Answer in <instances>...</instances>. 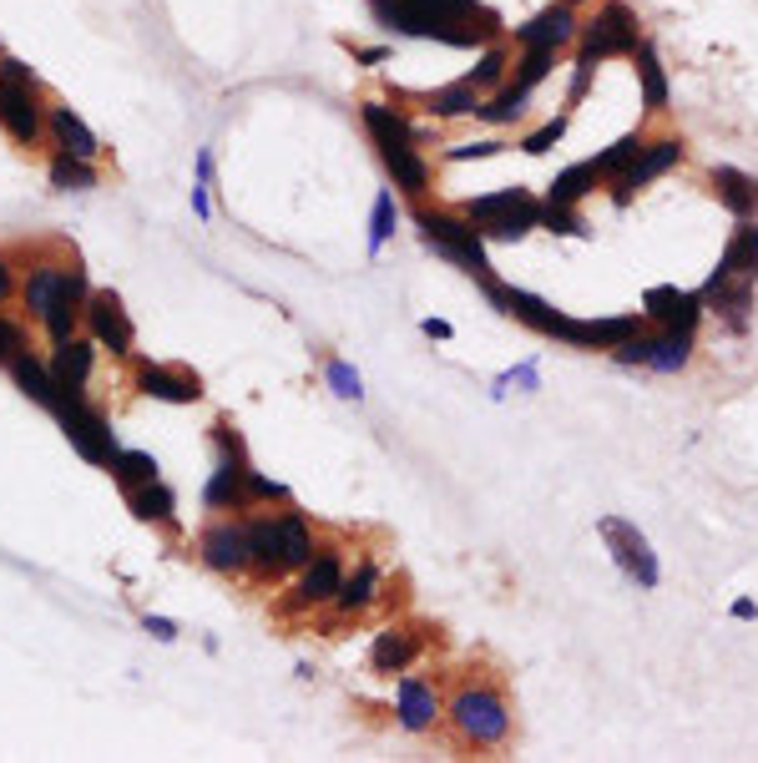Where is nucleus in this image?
<instances>
[{"label":"nucleus","mask_w":758,"mask_h":763,"mask_svg":"<svg viewBox=\"0 0 758 763\" xmlns=\"http://www.w3.org/2000/svg\"><path fill=\"white\" fill-rule=\"evenodd\" d=\"M369 15L400 36L460 46V51H481V46L501 41V30H506L501 15L481 0H369Z\"/></svg>","instance_id":"nucleus-1"},{"label":"nucleus","mask_w":758,"mask_h":763,"mask_svg":"<svg viewBox=\"0 0 758 763\" xmlns=\"http://www.w3.org/2000/svg\"><path fill=\"white\" fill-rule=\"evenodd\" d=\"M253 536V572L258 576H283L314 557V536H308L304 516H258L249 521Z\"/></svg>","instance_id":"nucleus-2"},{"label":"nucleus","mask_w":758,"mask_h":763,"mask_svg":"<svg viewBox=\"0 0 758 763\" xmlns=\"http://www.w3.org/2000/svg\"><path fill=\"white\" fill-rule=\"evenodd\" d=\"M415 222H420V238L440 253V258H451L455 268H466V274L481 283V289H485V283H496V274H491V258H485V238H481V228H476L470 218H455V213H430V207H425Z\"/></svg>","instance_id":"nucleus-3"},{"label":"nucleus","mask_w":758,"mask_h":763,"mask_svg":"<svg viewBox=\"0 0 758 763\" xmlns=\"http://www.w3.org/2000/svg\"><path fill=\"white\" fill-rule=\"evenodd\" d=\"M466 218L476 222L481 238H491V243H521L531 228H541V203L526 188H501V192L470 198Z\"/></svg>","instance_id":"nucleus-4"},{"label":"nucleus","mask_w":758,"mask_h":763,"mask_svg":"<svg viewBox=\"0 0 758 763\" xmlns=\"http://www.w3.org/2000/svg\"><path fill=\"white\" fill-rule=\"evenodd\" d=\"M637 15L622 5V0H607L592 21L577 36V66H597L607 56H632L637 51Z\"/></svg>","instance_id":"nucleus-5"},{"label":"nucleus","mask_w":758,"mask_h":763,"mask_svg":"<svg viewBox=\"0 0 758 763\" xmlns=\"http://www.w3.org/2000/svg\"><path fill=\"white\" fill-rule=\"evenodd\" d=\"M213 441H218V470L207 481L203 500L207 511H243L249 506V456H243V435H238L228 420L213 425Z\"/></svg>","instance_id":"nucleus-6"},{"label":"nucleus","mask_w":758,"mask_h":763,"mask_svg":"<svg viewBox=\"0 0 758 763\" xmlns=\"http://www.w3.org/2000/svg\"><path fill=\"white\" fill-rule=\"evenodd\" d=\"M451 723H455V734L466 738V743L491 749V743H506L510 708H506V698H501L496 688H460V692H455V703H451Z\"/></svg>","instance_id":"nucleus-7"},{"label":"nucleus","mask_w":758,"mask_h":763,"mask_svg":"<svg viewBox=\"0 0 758 763\" xmlns=\"http://www.w3.org/2000/svg\"><path fill=\"white\" fill-rule=\"evenodd\" d=\"M0 122L15 142H36L41 137V106H36V76L26 61L5 56L0 61Z\"/></svg>","instance_id":"nucleus-8"},{"label":"nucleus","mask_w":758,"mask_h":763,"mask_svg":"<svg viewBox=\"0 0 758 763\" xmlns=\"http://www.w3.org/2000/svg\"><path fill=\"white\" fill-rule=\"evenodd\" d=\"M597 531H602V542L612 546V561L622 567V576H628L632 587L653 592L657 582H662V567H657L653 542H647V536H642L632 521H622V516H602Z\"/></svg>","instance_id":"nucleus-9"},{"label":"nucleus","mask_w":758,"mask_h":763,"mask_svg":"<svg viewBox=\"0 0 758 763\" xmlns=\"http://www.w3.org/2000/svg\"><path fill=\"white\" fill-rule=\"evenodd\" d=\"M485 294H491V304H496L506 319L526 323V329H536V334H546V339H561V344H571V329H577V319H571V314H561V308H552L546 298L526 294V289H510V283H485Z\"/></svg>","instance_id":"nucleus-10"},{"label":"nucleus","mask_w":758,"mask_h":763,"mask_svg":"<svg viewBox=\"0 0 758 763\" xmlns=\"http://www.w3.org/2000/svg\"><path fill=\"white\" fill-rule=\"evenodd\" d=\"M683 157H687L683 137H647V148L637 152V162H632L628 173L612 182V203H617V207H628V203H632V192H642L647 182H657L662 173H672V167H678Z\"/></svg>","instance_id":"nucleus-11"},{"label":"nucleus","mask_w":758,"mask_h":763,"mask_svg":"<svg viewBox=\"0 0 758 763\" xmlns=\"http://www.w3.org/2000/svg\"><path fill=\"white\" fill-rule=\"evenodd\" d=\"M61 430H66V441H72V450L81 460H91V466H112L117 460V435H112V425H106L97 410H87V399L81 405H72V410H61Z\"/></svg>","instance_id":"nucleus-12"},{"label":"nucleus","mask_w":758,"mask_h":763,"mask_svg":"<svg viewBox=\"0 0 758 763\" xmlns=\"http://www.w3.org/2000/svg\"><path fill=\"white\" fill-rule=\"evenodd\" d=\"M582 36V21H577V5L567 0H552V5H541L526 26H516V41L521 46H541V51H561Z\"/></svg>","instance_id":"nucleus-13"},{"label":"nucleus","mask_w":758,"mask_h":763,"mask_svg":"<svg viewBox=\"0 0 758 763\" xmlns=\"http://www.w3.org/2000/svg\"><path fill=\"white\" fill-rule=\"evenodd\" d=\"M642 314H647L653 323H662V329H683V334H693L698 319L708 314V304H703V294H687V289L657 283V289L642 294Z\"/></svg>","instance_id":"nucleus-14"},{"label":"nucleus","mask_w":758,"mask_h":763,"mask_svg":"<svg viewBox=\"0 0 758 763\" xmlns=\"http://www.w3.org/2000/svg\"><path fill=\"white\" fill-rule=\"evenodd\" d=\"M203 561L213 572L223 576H238L253 567V536H249V521H223L203 536Z\"/></svg>","instance_id":"nucleus-15"},{"label":"nucleus","mask_w":758,"mask_h":763,"mask_svg":"<svg viewBox=\"0 0 758 763\" xmlns=\"http://www.w3.org/2000/svg\"><path fill=\"white\" fill-rule=\"evenodd\" d=\"M97 339H66V344H56V354H51V374H56L61 395H66V410L72 405H81L87 399V380H91V365H97Z\"/></svg>","instance_id":"nucleus-16"},{"label":"nucleus","mask_w":758,"mask_h":763,"mask_svg":"<svg viewBox=\"0 0 758 763\" xmlns=\"http://www.w3.org/2000/svg\"><path fill=\"white\" fill-rule=\"evenodd\" d=\"M754 283L758 279H744V274H723V268H713L698 294H703V304L713 308V314H723V319H729V329H744L748 308H754Z\"/></svg>","instance_id":"nucleus-17"},{"label":"nucleus","mask_w":758,"mask_h":763,"mask_svg":"<svg viewBox=\"0 0 758 763\" xmlns=\"http://www.w3.org/2000/svg\"><path fill=\"white\" fill-rule=\"evenodd\" d=\"M87 323H91V339H97L102 349L131 354V319L112 289H97V294L87 298Z\"/></svg>","instance_id":"nucleus-18"},{"label":"nucleus","mask_w":758,"mask_h":763,"mask_svg":"<svg viewBox=\"0 0 758 763\" xmlns=\"http://www.w3.org/2000/svg\"><path fill=\"white\" fill-rule=\"evenodd\" d=\"M339 582H344V561H339V551H314V557L304 561V576H299V592H293V602H299V607L334 602V597H339Z\"/></svg>","instance_id":"nucleus-19"},{"label":"nucleus","mask_w":758,"mask_h":763,"mask_svg":"<svg viewBox=\"0 0 758 763\" xmlns=\"http://www.w3.org/2000/svg\"><path fill=\"white\" fill-rule=\"evenodd\" d=\"M394 713H400V723H405L409 734H425L430 723H435L440 713V698L435 688L425 683V677H400V688H394Z\"/></svg>","instance_id":"nucleus-20"},{"label":"nucleus","mask_w":758,"mask_h":763,"mask_svg":"<svg viewBox=\"0 0 758 763\" xmlns=\"http://www.w3.org/2000/svg\"><path fill=\"white\" fill-rule=\"evenodd\" d=\"M708 182H713V198L729 207L733 218H758V177L754 173H744V167H713Z\"/></svg>","instance_id":"nucleus-21"},{"label":"nucleus","mask_w":758,"mask_h":763,"mask_svg":"<svg viewBox=\"0 0 758 763\" xmlns=\"http://www.w3.org/2000/svg\"><path fill=\"white\" fill-rule=\"evenodd\" d=\"M11 374H15V384H21V390H26V395L36 399V405H46V410H51V415H61V410H66V395H61L56 374H51V369L41 365V359H30V354L21 349V354H15V359H11Z\"/></svg>","instance_id":"nucleus-22"},{"label":"nucleus","mask_w":758,"mask_h":763,"mask_svg":"<svg viewBox=\"0 0 758 763\" xmlns=\"http://www.w3.org/2000/svg\"><path fill=\"white\" fill-rule=\"evenodd\" d=\"M137 390H142L147 399H167V405H192V399L203 395L198 374H173V369H162V365L137 369Z\"/></svg>","instance_id":"nucleus-23"},{"label":"nucleus","mask_w":758,"mask_h":763,"mask_svg":"<svg viewBox=\"0 0 758 763\" xmlns=\"http://www.w3.org/2000/svg\"><path fill=\"white\" fill-rule=\"evenodd\" d=\"M365 117V132L375 137V148H400V142H415V127L400 106H384V102H365L359 106Z\"/></svg>","instance_id":"nucleus-24"},{"label":"nucleus","mask_w":758,"mask_h":763,"mask_svg":"<svg viewBox=\"0 0 758 763\" xmlns=\"http://www.w3.org/2000/svg\"><path fill=\"white\" fill-rule=\"evenodd\" d=\"M51 137H56L61 152H72V157H97L102 152V142H97V132H91L87 122L76 117L72 106H51Z\"/></svg>","instance_id":"nucleus-25"},{"label":"nucleus","mask_w":758,"mask_h":763,"mask_svg":"<svg viewBox=\"0 0 758 763\" xmlns=\"http://www.w3.org/2000/svg\"><path fill=\"white\" fill-rule=\"evenodd\" d=\"M415 652H420L415 632H405V627H384V632L375 637V652H369V662H375V673L394 677V673H405L409 662H415Z\"/></svg>","instance_id":"nucleus-26"},{"label":"nucleus","mask_w":758,"mask_h":763,"mask_svg":"<svg viewBox=\"0 0 758 763\" xmlns=\"http://www.w3.org/2000/svg\"><path fill=\"white\" fill-rule=\"evenodd\" d=\"M379 157H384V167H390L394 188H405L409 198H420V192L430 188V167H425V157L415 152V142H400V148H379Z\"/></svg>","instance_id":"nucleus-27"},{"label":"nucleus","mask_w":758,"mask_h":763,"mask_svg":"<svg viewBox=\"0 0 758 763\" xmlns=\"http://www.w3.org/2000/svg\"><path fill=\"white\" fill-rule=\"evenodd\" d=\"M718 268H723V274L758 279V218H738V228H733V238H729V249H723V258H718Z\"/></svg>","instance_id":"nucleus-28"},{"label":"nucleus","mask_w":758,"mask_h":763,"mask_svg":"<svg viewBox=\"0 0 758 763\" xmlns=\"http://www.w3.org/2000/svg\"><path fill=\"white\" fill-rule=\"evenodd\" d=\"M687 359H693V334H683V329H662L647 339V369H657V374H678V369H687Z\"/></svg>","instance_id":"nucleus-29"},{"label":"nucleus","mask_w":758,"mask_h":763,"mask_svg":"<svg viewBox=\"0 0 758 763\" xmlns=\"http://www.w3.org/2000/svg\"><path fill=\"white\" fill-rule=\"evenodd\" d=\"M632 61H637L642 106H647V112H668V72H662V61H657L653 41H637V51H632Z\"/></svg>","instance_id":"nucleus-30"},{"label":"nucleus","mask_w":758,"mask_h":763,"mask_svg":"<svg viewBox=\"0 0 758 763\" xmlns=\"http://www.w3.org/2000/svg\"><path fill=\"white\" fill-rule=\"evenodd\" d=\"M597 182H602L597 162H577V167H567V173H556V177H552V188H546V203L577 207L586 192H597Z\"/></svg>","instance_id":"nucleus-31"},{"label":"nucleus","mask_w":758,"mask_h":763,"mask_svg":"<svg viewBox=\"0 0 758 763\" xmlns=\"http://www.w3.org/2000/svg\"><path fill=\"white\" fill-rule=\"evenodd\" d=\"M481 102H485V91H476L466 76L451 81V87H435L425 97V106H430L435 117H481Z\"/></svg>","instance_id":"nucleus-32"},{"label":"nucleus","mask_w":758,"mask_h":763,"mask_svg":"<svg viewBox=\"0 0 758 763\" xmlns=\"http://www.w3.org/2000/svg\"><path fill=\"white\" fill-rule=\"evenodd\" d=\"M131 516L137 521H157V526H177V496L162 481L131 485Z\"/></svg>","instance_id":"nucleus-33"},{"label":"nucleus","mask_w":758,"mask_h":763,"mask_svg":"<svg viewBox=\"0 0 758 763\" xmlns=\"http://www.w3.org/2000/svg\"><path fill=\"white\" fill-rule=\"evenodd\" d=\"M375 597H379V567H375V561H359V567L339 582L334 607H339V612H365Z\"/></svg>","instance_id":"nucleus-34"},{"label":"nucleus","mask_w":758,"mask_h":763,"mask_svg":"<svg viewBox=\"0 0 758 763\" xmlns=\"http://www.w3.org/2000/svg\"><path fill=\"white\" fill-rule=\"evenodd\" d=\"M61 283H66V268H61V264L30 268V279H26V308L36 314V319H46V314H51V304H56V294H61Z\"/></svg>","instance_id":"nucleus-35"},{"label":"nucleus","mask_w":758,"mask_h":763,"mask_svg":"<svg viewBox=\"0 0 758 763\" xmlns=\"http://www.w3.org/2000/svg\"><path fill=\"white\" fill-rule=\"evenodd\" d=\"M51 188H56V192H87V188H97V167H91L87 157L56 152V157H51Z\"/></svg>","instance_id":"nucleus-36"},{"label":"nucleus","mask_w":758,"mask_h":763,"mask_svg":"<svg viewBox=\"0 0 758 763\" xmlns=\"http://www.w3.org/2000/svg\"><path fill=\"white\" fill-rule=\"evenodd\" d=\"M506 66H510V51L501 41L481 46V56H476V66L466 72V81L476 91H491V87H506Z\"/></svg>","instance_id":"nucleus-37"},{"label":"nucleus","mask_w":758,"mask_h":763,"mask_svg":"<svg viewBox=\"0 0 758 763\" xmlns=\"http://www.w3.org/2000/svg\"><path fill=\"white\" fill-rule=\"evenodd\" d=\"M642 148H647V137H642V132H628V137H617V142L602 152V157H592V162H597V173H602V182H617V177H622L632 162H637Z\"/></svg>","instance_id":"nucleus-38"},{"label":"nucleus","mask_w":758,"mask_h":763,"mask_svg":"<svg viewBox=\"0 0 758 763\" xmlns=\"http://www.w3.org/2000/svg\"><path fill=\"white\" fill-rule=\"evenodd\" d=\"M526 102H531V91H521L516 81H506L491 102H481V122H491V127H510V122L526 112Z\"/></svg>","instance_id":"nucleus-39"},{"label":"nucleus","mask_w":758,"mask_h":763,"mask_svg":"<svg viewBox=\"0 0 758 763\" xmlns=\"http://www.w3.org/2000/svg\"><path fill=\"white\" fill-rule=\"evenodd\" d=\"M552 61H556V51H541V46H521V61H516V87L521 91H536L546 76H552Z\"/></svg>","instance_id":"nucleus-40"},{"label":"nucleus","mask_w":758,"mask_h":763,"mask_svg":"<svg viewBox=\"0 0 758 763\" xmlns=\"http://www.w3.org/2000/svg\"><path fill=\"white\" fill-rule=\"evenodd\" d=\"M394 222H400V207H394V192L384 188V192L375 198V213H369V258H379V249L390 243Z\"/></svg>","instance_id":"nucleus-41"},{"label":"nucleus","mask_w":758,"mask_h":763,"mask_svg":"<svg viewBox=\"0 0 758 763\" xmlns=\"http://www.w3.org/2000/svg\"><path fill=\"white\" fill-rule=\"evenodd\" d=\"M112 475H117L122 485H147V481H157V460L147 456V450H117V460H112Z\"/></svg>","instance_id":"nucleus-42"},{"label":"nucleus","mask_w":758,"mask_h":763,"mask_svg":"<svg viewBox=\"0 0 758 763\" xmlns=\"http://www.w3.org/2000/svg\"><path fill=\"white\" fill-rule=\"evenodd\" d=\"M541 228H546V233H561V238H586V222L577 218V207L541 203Z\"/></svg>","instance_id":"nucleus-43"},{"label":"nucleus","mask_w":758,"mask_h":763,"mask_svg":"<svg viewBox=\"0 0 758 763\" xmlns=\"http://www.w3.org/2000/svg\"><path fill=\"white\" fill-rule=\"evenodd\" d=\"M324 380H329V390H334L339 399H359V395H365V380H359V369H350L344 359H329Z\"/></svg>","instance_id":"nucleus-44"},{"label":"nucleus","mask_w":758,"mask_h":763,"mask_svg":"<svg viewBox=\"0 0 758 763\" xmlns=\"http://www.w3.org/2000/svg\"><path fill=\"white\" fill-rule=\"evenodd\" d=\"M561 137H567V112H561V117H552V122H541L536 132L526 137L521 142V152H531V157H541V152H552L556 142H561Z\"/></svg>","instance_id":"nucleus-45"},{"label":"nucleus","mask_w":758,"mask_h":763,"mask_svg":"<svg viewBox=\"0 0 758 763\" xmlns=\"http://www.w3.org/2000/svg\"><path fill=\"white\" fill-rule=\"evenodd\" d=\"M207 188H213V152H198V188H192V213L207 218L213 203H207Z\"/></svg>","instance_id":"nucleus-46"},{"label":"nucleus","mask_w":758,"mask_h":763,"mask_svg":"<svg viewBox=\"0 0 758 763\" xmlns=\"http://www.w3.org/2000/svg\"><path fill=\"white\" fill-rule=\"evenodd\" d=\"M21 349H26V334H21L11 319H0V365H11Z\"/></svg>","instance_id":"nucleus-47"},{"label":"nucleus","mask_w":758,"mask_h":763,"mask_svg":"<svg viewBox=\"0 0 758 763\" xmlns=\"http://www.w3.org/2000/svg\"><path fill=\"white\" fill-rule=\"evenodd\" d=\"M249 500H283V485L258 475V470H249Z\"/></svg>","instance_id":"nucleus-48"},{"label":"nucleus","mask_w":758,"mask_h":763,"mask_svg":"<svg viewBox=\"0 0 758 763\" xmlns=\"http://www.w3.org/2000/svg\"><path fill=\"white\" fill-rule=\"evenodd\" d=\"M592 72H597V66H577V72H571V91H567V106H577L586 97V87H592Z\"/></svg>","instance_id":"nucleus-49"},{"label":"nucleus","mask_w":758,"mask_h":763,"mask_svg":"<svg viewBox=\"0 0 758 763\" xmlns=\"http://www.w3.org/2000/svg\"><path fill=\"white\" fill-rule=\"evenodd\" d=\"M142 627L152 632V637H157V643H173V637H177V622H167V616H152V612L142 616Z\"/></svg>","instance_id":"nucleus-50"},{"label":"nucleus","mask_w":758,"mask_h":763,"mask_svg":"<svg viewBox=\"0 0 758 763\" xmlns=\"http://www.w3.org/2000/svg\"><path fill=\"white\" fill-rule=\"evenodd\" d=\"M491 152H501V142H466V148H455L451 157L455 162H470V157H491Z\"/></svg>","instance_id":"nucleus-51"},{"label":"nucleus","mask_w":758,"mask_h":763,"mask_svg":"<svg viewBox=\"0 0 758 763\" xmlns=\"http://www.w3.org/2000/svg\"><path fill=\"white\" fill-rule=\"evenodd\" d=\"M506 384H521L526 395H531V390H536V369H531V365H521V369H510L506 380H501V390H506Z\"/></svg>","instance_id":"nucleus-52"},{"label":"nucleus","mask_w":758,"mask_h":763,"mask_svg":"<svg viewBox=\"0 0 758 763\" xmlns=\"http://www.w3.org/2000/svg\"><path fill=\"white\" fill-rule=\"evenodd\" d=\"M384 56H390L384 46H365V51H354V61H365V66H379Z\"/></svg>","instance_id":"nucleus-53"},{"label":"nucleus","mask_w":758,"mask_h":763,"mask_svg":"<svg viewBox=\"0 0 758 763\" xmlns=\"http://www.w3.org/2000/svg\"><path fill=\"white\" fill-rule=\"evenodd\" d=\"M420 329H425V334H430V339H451V334H455V329H451V323H445V319H425Z\"/></svg>","instance_id":"nucleus-54"},{"label":"nucleus","mask_w":758,"mask_h":763,"mask_svg":"<svg viewBox=\"0 0 758 763\" xmlns=\"http://www.w3.org/2000/svg\"><path fill=\"white\" fill-rule=\"evenodd\" d=\"M15 294V279H11V268H5V258H0V304Z\"/></svg>","instance_id":"nucleus-55"},{"label":"nucleus","mask_w":758,"mask_h":763,"mask_svg":"<svg viewBox=\"0 0 758 763\" xmlns=\"http://www.w3.org/2000/svg\"><path fill=\"white\" fill-rule=\"evenodd\" d=\"M733 616H738V622H754V616H758V607L748 602V597H738V602H733Z\"/></svg>","instance_id":"nucleus-56"},{"label":"nucleus","mask_w":758,"mask_h":763,"mask_svg":"<svg viewBox=\"0 0 758 763\" xmlns=\"http://www.w3.org/2000/svg\"><path fill=\"white\" fill-rule=\"evenodd\" d=\"M567 5H582V0H567Z\"/></svg>","instance_id":"nucleus-57"}]
</instances>
